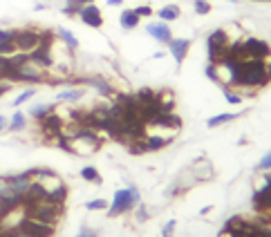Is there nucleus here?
<instances>
[{
  "mask_svg": "<svg viewBox=\"0 0 271 237\" xmlns=\"http://www.w3.org/2000/svg\"><path fill=\"white\" fill-rule=\"evenodd\" d=\"M137 203H141V195H139V190H137V186L130 184L128 188L116 190L106 213H108V217H121V215H126V213H132Z\"/></svg>",
  "mask_w": 271,
  "mask_h": 237,
  "instance_id": "f257e3e1",
  "label": "nucleus"
},
{
  "mask_svg": "<svg viewBox=\"0 0 271 237\" xmlns=\"http://www.w3.org/2000/svg\"><path fill=\"white\" fill-rule=\"evenodd\" d=\"M20 210H23L25 217H32V219H39V222H43V224L56 226L65 213V206L49 203V202H39V203H32V206H25V208H20Z\"/></svg>",
  "mask_w": 271,
  "mask_h": 237,
  "instance_id": "f03ea898",
  "label": "nucleus"
},
{
  "mask_svg": "<svg viewBox=\"0 0 271 237\" xmlns=\"http://www.w3.org/2000/svg\"><path fill=\"white\" fill-rule=\"evenodd\" d=\"M11 83H34V85H39V83H47V69H43L36 63L27 61V63H23L14 72Z\"/></svg>",
  "mask_w": 271,
  "mask_h": 237,
  "instance_id": "7ed1b4c3",
  "label": "nucleus"
},
{
  "mask_svg": "<svg viewBox=\"0 0 271 237\" xmlns=\"http://www.w3.org/2000/svg\"><path fill=\"white\" fill-rule=\"evenodd\" d=\"M63 128H65V121H63V116L56 114V112H52V114H47L43 119V121H39V130L40 135L45 136V141H56L58 136L63 135Z\"/></svg>",
  "mask_w": 271,
  "mask_h": 237,
  "instance_id": "20e7f679",
  "label": "nucleus"
},
{
  "mask_svg": "<svg viewBox=\"0 0 271 237\" xmlns=\"http://www.w3.org/2000/svg\"><path fill=\"white\" fill-rule=\"evenodd\" d=\"M40 43V29L34 27H23V29H16V49L18 52H34Z\"/></svg>",
  "mask_w": 271,
  "mask_h": 237,
  "instance_id": "39448f33",
  "label": "nucleus"
},
{
  "mask_svg": "<svg viewBox=\"0 0 271 237\" xmlns=\"http://www.w3.org/2000/svg\"><path fill=\"white\" fill-rule=\"evenodd\" d=\"M242 47H244V56L249 58H258V61H267L271 58V45L262 38H256V36H249V38H242Z\"/></svg>",
  "mask_w": 271,
  "mask_h": 237,
  "instance_id": "423d86ee",
  "label": "nucleus"
},
{
  "mask_svg": "<svg viewBox=\"0 0 271 237\" xmlns=\"http://www.w3.org/2000/svg\"><path fill=\"white\" fill-rule=\"evenodd\" d=\"M18 228H23L25 233H29L32 237H54V233H56V226H52V224H43L39 222V219H32V217H20V222L16 224Z\"/></svg>",
  "mask_w": 271,
  "mask_h": 237,
  "instance_id": "0eeeda50",
  "label": "nucleus"
},
{
  "mask_svg": "<svg viewBox=\"0 0 271 237\" xmlns=\"http://www.w3.org/2000/svg\"><path fill=\"white\" fill-rule=\"evenodd\" d=\"M2 181H5V184L9 186L14 193H18L20 197H23V195L29 190V186L34 184V174H32V170H25V172L5 174V177H2Z\"/></svg>",
  "mask_w": 271,
  "mask_h": 237,
  "instance_id": "6e6552de",
  "label": "nucleus"
},
{
  "mask_svg": "<svg viewBox=\"0 0 271 237\" xmlns=\"http://www.w3.org/2000/svg\"><path fill=\"white\" fill-rule=\"evenodd\" d=\"M191 45H193V40L191 38H175V36L168 43V52H170V56L175 58L177 68L186 61V56H189V52H191Z\"/></svg>",
  "mask_w": 271,
  "mask_h": 237,
  "instance_id": "1a4fd4ad",
  "label": "nucleus"
},
{
  "mask_svg": "<svg viewBox=\"0 0 271 237\" xmlns=\"http://www.w3.org/2000/svg\"><path fill=\"white\" fill-rule=\"evenodd\" d=\"M146 34L161 45H168L170 40H173V32H170L168 23H164V20H159V23H148L146 25Z\"/></svg>",
  "mask_w": 271,
  "mask_h": 237,
  "instance_id": "9d476101",
  "label": "nucleus"
},
{
  "mask_svg": "<svg viewBox=\"0 0 271 237\" xmlns=\"http://www.w3.org/2000/svg\"><path fill=\"white\" fill-rule=\"evenodd\" d=\"M29 61H32V63H36L39 68H43V69H47V72H49V69L54 68L52 47H49V45H39L34 52H29Z\"/></svg>",
  "mask_w": 271,
  "mask_h": 237,
  "instance_id": "9b49d317",
  "label": "nucleus"
},
{
  "mask_svg": "<svg viewBox=\"0 0 271 237\" xmlns=\"http://www.w3.org/2000/svg\"><path fill=\"white\" fill-rule=\"evenodd\" d=\"M78 18H81V23H85L87 27L92 29H99L103 27V16H101V9H99L97 5H83L81 11H78Z\"/></svg>",
  "mask_w": 271,
  "mask_h": 237,
  "instance_id": "f8f14e48",
  "label": "nucleus"
},
{
  "mask_svg": "<svg viewBox=\"0 0 271 237\" xmlns=\"http://www.w3.org/2000/svg\"><path fill=\"white\" fill-rule=\"evenodd\" d=\"M191 172L195 174V179H197V184H202V181H208V179H213V164L211 161H206L204 157H199V159L193 161V166H191Z\"/></svg>",
  "mask_w": 271,
  "mask_h": 237,
  "instance_id": "ddd939ff",
  "label": "nucleus"
},
{
  "mask_svg": "<svg viewBox=\"0 0 271 237\" xmlns=\"http://www.w3.org/2000/svg\"><path fill=\"white\" fill-rule=\"evenodd\" d=\"M16 52V29H0V56H11Z\"/></svg>",
  "mask_w": 271,
  "mask_h": 237,
  "instance_id": "4468645a",
  "label": "nucleus"
},
{
  "mask_svg": "<svg viewBox=\"0 0 271 237\" xmlns=\"http://www.w3.org/2000/svg\"><path fill=\"white\" fill-rule=\"evenodd\" d=\"M153 126H161V128H166V130H173L175 132V130H179V128H182V119H179L177 112H161Z\"/></svg>",
  "mask_w": 271,
  "mask_h": 237,
  "instance_id": "2eb2a0df",
  "label": "nucleus"
},
{
  "mask_svg": "<svg viewBox=\"0 0 271 237\" xmlns=\"http://www.w3.org/2000/svg\"><path fill=\"white\" fill-rule=\"evenodd\" d=\"M85 97V90L83 87H65L56 94V101L58 103H77Z\"/></svg>",
  "mask_w": 271,
  "mask_h": 237,
  "instance_id": "dca6fc26",
  "label": "nucleus"
},
{
  "mask_svg": "<svg viewBox=\"0 0 271 237\" xmlns=\"http://www.w3.org/2000/svg\"><path fill=\"white\" fill-rule=\"evenodd\" d=\"M68 195H70L68 186H65V184H58V186H54L52 190H47V197H45V202L58 203V206H65V202H68Z\"/></svg>",
  "mask_w": 271,
  "mask_h": 237,
  "instance_id": "f3484780",
  "label": "nucleus"
},
{
  "mask_svg": "<svg viewBox=\"0 0 271 237\" xmlns=\"http://www.w3.org/2000/svg\"><path fill=\"white\" fill-rule=\"evenodd\" d=\"M173 143V136H159V135H146V145L148 152H159L164 150L166 145Z\"/></svg>",
  "mask_w": 271,
  "mask_h": 237,
  "instance_id": "a211bd4d",
  "label": "nucleus"
},
{
  "mask_svg": "<svg viewBox=\"0 0 271 237\" xmlns=\"http://www.w3.org/2000/svg\"><path fill=\"white\" fill-rule=\"evenodd\" d=\"M52 112H56V103H39V105H32V107H29V116H32L36 123L43 121L45 116L52 114Z\"/></svg>",
  "mask_w": 271,
  "mask_h": 237,
  "instance_id": "6ab92c4d",
  "label": "nucleus"
},
{
  "mask_svg": "<svg viewBox=\"0 0 271 237\" xmlns=\"http://www.w3.org/2000/svg\"><path fill=\"white\" fill-rule=\"evenodd\" d=\"M231 38H229V32L227 29H213L211 34L206 36V45H218V47H229Z\"/></svg>",
  "mask_w": 271,
  "mask_h": 237,
  "instance_id": "aec40b11",
  "label": "nucleus"
},
{
  "mask_svg": "<svg viewBox=\"0 0 271 237\" xmlns=\"http://www.w3.org/2000/svg\"><path fill=\"white\" fill-rule=\"evenodd\" d=\"M119 23H121V27L126 29V32H130V29H137L141 23V18L135 14V9H123L121 16H119Z\"/></svg>",
  "mask_w": 271,
  "mask_h": 237,
  "instance_id": "412c9836",
  "label": "nucleus"
},
{
  "mask_svg": "<svg viewBox=\"0 0 271 237\" xmlns=\"http://www.w3.org/2000/svg\"><path fill=\"white\" fill-rule=\"evenodd\" d=\"M54 34H56V38H61L65 45H68V49H70V52H77V49H78V38L72 34V32H70V29L58 27L56 32H54Z\"/></svg>",
  "mask_w": 271,
  "mask_h": 237,
  "instance_id": "4be33fe9",
  "label": "nucleus"
},
{
  "mask_svg": "<svg viewBox=\"0 0 271 237\" xmlns=\"http://www.w3.org/2000/svg\"><path fill=\"white\" fill-rule=\"evenodd\" d=\"M237 116H240V112H224V114H215V116H211L206 121V128H220V126H224V123H229V121H235Z\"/></svg>",
  "mask_w": 271,
  "mask_h": 237,
  "instance_id": "5701e85b",
  "label": "nucleus"
},
{
  "mask_svg": "<svg viewBox=\"0 0 271 237\" xmlns=\"http://www.w3.org/2000/svg\"><path fill=\"white\" fill-rule=\"evenodd\" d=\"M81 179L83 181H87V184H94V186H101V174H99V170H97V166H83L81 168Z\"/></svg>",
  "mask_w": 271,
  "mask_h": 237,
  "instance_id": "b1692460",
  "label": "nucleus"
},
{
  "mask_svg": "<svg viewBox=\"0 0 271 237\" xmlns=\"http://www.w3.org/2000/svg\"><path fill=\"white\" fill-rule=\"evenodd\" d=\"M157 103L161 105L164 112H175V94L170 90H161L157 92Z\"/></svg>",
  "mask_w": 271,
  "mask_h": 237,
  "instance_id": "393cba45",
  "label": "nucleus"
},
{
  "mask_svg": "<svg viewBox=\"0 0 271 237\" xmlns=\"http://www.w3.org/2000/svg\"><path fill=\"white\" fill-rule=\"evenodd\" d=\"M25 128H27V116L23 114V112H14L9 119V123H7V130L9 132H23Z\"/></svg>",
  "mask_w": 271,
  "mask_h": 237,
  "instance_id": "a878e982",
  "label": "nucleus"
},
{
  "mask_svg": "<svg viewBox=\"0 0 271 237\" xmlns=\"http://www.w3.org/2000/svg\"><path fill=\"white\" fill-rule=\"evenodd\" d=\"M179 14H182V9H179L177 5H166V7H161V9L157 11L159 20H164V23H173V20H177Z\"/></svg>",
  "mask_w": 271,
  "mask_h": 237,
  "instance_id": "bb28decb",
  "label": "nucleus"
},
{
  "mask_svg": "<svg viewBox=\"0 0 271 237\" xmlns=\"http://www.w3.org/2000/svg\"><path fill=\"white\" fill-rule=\"evenodd\" d=\"M135 97H137V101H139L141 105H150V103L157 101V92L155 90H150V87H141V90H137Z\"/></svg>",
  "mask_w": 271,
  "mask_h": 237,
  "instance_id": "cd10ccee",
  "label": "nucleus"
},
{
  "mask_svg": "<svg viewBox=\"0 0 271 237\" xmlns=\"http://www.w3.org/2000/svg\"><path fill=\"white\" fill-rule=\"evenodd\" d=\"M126 148H128V155H132V157L148 155V145H146V136H144V139H137V141H132V143H128Z\"/></svg>",
  "mask_w": 271,
  "mask_h": 237,
  "instance_id": "c85d7f7f",
  "label": "nucleus"
},
{
  "mask_svg": "<svg viewBox=\"0 0 271 237\" xmlns=\"http://www.w3.org/2000/svg\"><path fill=\"white\" fill-rule=\"evenodd\" d=\"M36 97V87H27V90H23V92L18 94V97L14 99V107H20L25 105L27 101H32V99Z\"/></svg>",
  "mask_w": 271,
  "mask_h": 237,
  "instance_id": "c756f323",
  "label": "nucleus"
},
{
  "mask_svg": "<svg viewBox=\"0 0 271 237\" xmlns=\"http://www.w3.org/2000/svg\"><path fill=\"white\" fill-rule=\"evenodd\" d=\"M224 90V101L231 103V105H240L242 103V94L237 92V90H231V87H222Z\"/></svg>",
  "mask_w": 271,
  "mask_h": 237,
  "instance_id": "7c9ffc66",
  "label": "nucleus"
},
{
  "mask_svg": "<svg viewBox=\"0 0 271 237\" xmlns=\"http://www.w3.org/2000/svg\"><path fill=\"white\" fill-rule=\"evenodd\" d=\"M193 9H195V14H199V16H206V14H211V2L208 0H193Z\"/></svg>",
  "mask_w": 271,
  "mask_h": 237,
  "instance_id": "2f4dec72",
  "label": "nucleus"
},
{
  "mask_svg": "<svg viewBox=\"0 0 271 237\" xmlns=\"http://www.w3.org/2000/svg\"><path fill=\"white\" fill-rule=\"evenodd\" d=\"M135 219L139 224H144L150 219V213H148V208H146V203H137L135 206Z\"/></svg>",
  "mask_w": 271,
  "mask_h": 237,
  "instance_id": "473e14b6",
  "label": "nucleus"
},
{
  "mask_svg": "<svg viewBox=\"0 0 271 237\" xmlns=\"http://www.w3.org/2000/svg\"><path fill=\"white\" fill-rule=\"evenodd\" d=\"M61 11H63L65 16H70V18H72V16H78V11H81V5H78L77 0H68V2H65V7H63Z\"/></svg>",
  "mask_w": 271,
  "mask_h": 237,
  "instance_id": "72a5a7b5",
  "label": "nucleus"
},
{
  "mask_svg": "<svg viewBox=\"0 0 271 237\" xmlns=\"http://www.w3.org/2000/svg\"><path fill=\"white\" fill-rule=\"evenodd\" d=\"M108 206H110V202H106V199H92V202H87L85 203V208L87 210H108Z\"/></svg>",
  "mask_w": 271,
  "mask_h": 237,
  "instance_id": "f704fd0d",
  "label": "nucleus"
},
{
  "mask_svg": "<svg viewBox=\"0 0 271 237\" xmlns=\"http://www.w3.org/2000/svg\"><path fill=\"white\" fill-rule=\"evenodd\" d=\"M256 170H258V172H269V170H271V150H269V152H267V155H265V157H262V159H260V161H258Z\"/></svg>",
  "mask_w": 271,
  "mask_h": 237,
  "instance_id": "c9c22d12",
  "label": "nucleus"
},
{
  "mask_svg": "<svg viewBox=\"0 0 271 237\" xmlns=\"http://www.w3.org/2000/svg\"><path fill=\"white\" fill-rule=\"evenodd\" d=\"M135 14L139 16V18H150L155 11H153V7L150 5H139V7H135Z\"/></svg>",
  "mask_w": 271,
  "mask_h": 237,
  "instance_id": "e433bc0d",
  "label": "nucleus"
},
{
  "mask_svg": "<svg viewBox=\"0 0 271 237\" xmlns=\"http://www.w3.org/2000/svg\"><path fill=\"white\" fill-rule=\"evenodd\" d=\"M175 228H177V222H175V219L166 222V224H164V228H161V237H173Z\"/></svg>",
  "mask_w": 271,
  "mask_h": 237,
  "instance_id": "4c0bfd02",
  "label": "nucleus"
},
{
  "mask_svg": "<svg viewBox=\"0 0 271 237\" xmlns=\"http://www.w3.org/2000/svg\"><path fill=\"white\" fill-rule=\"evenodd\" d=\"M204 74H206V78H208V81L218 83V68H215V65H211V63H208L206 68H204Z\"/></svg>",
  "mask_w": 271,
  "mask_h": 237,
  "instance_id": "58836bf2",
  "label": "nucleus"
},
{
  "mask_svg": "<svg viewBox=\"0 0 271 237\" xmlns=\"http://www.w3.org/2000/svg\"><path fill=\"white\" fill-rule=\"evenodd\" d=\"M77 237H99V231L97 228H90V226H83L81 231L77 233Z\"/></svg>",
  "mask_w": 271,
  "mask_h": 237,
  "instance_id": "ea45409f",
  "label": "nucleus"
},
{
  "mask_svg": "<svg viewBox=\"0 0 271 237\" xmlns=\"http://www.w3.org/2000/svg\"><path fill=\"white\" fill-rule=\"evenodd\" d=\"M7 237H32L29 233H25L23 228L14 226V228H7Z\"/></svg>",
  "mask_w": 271,
  "mask_h": 237,
  "instance_id": "a19ab883",
  "label": "nucleus"
},
{
  "mask_svg": "<svg viewBox=\"0 0 271 237\" xmlns=\"http://www.w3.org/2000/svg\"><path fill=\"white\" fill-rule=\"evenodd\" d=\"M9 208H7V206H5V203H2V202H0V224H5V219L7 217H9Z\"/></svg>",
  "mask_w": 271,
  "mask_h": 237,
  "instance_id": "79ce46f5",
  "label": "nucleus"
},
{
  "mask_svg": "<svg viewBox=\"0 0 271 237\" xmlns=\"http://www.w3.org/2000/svg\"><path fill=\"white\" fill-rule=\"evenodd\" d=\"M7 123H9V121H7L5 116L0 114V132H2V130H7Z\"/></svg>",
  "mask_w": 271,
  "mask_h": 237,
  "instance_id": "37998d69",
  "label": "nucleus"
},
{
  "mask_svg": "<svg viewBox=\"0 0 271 237\" xmlns=\"http://www.w3.org/2000/svg\"><path fill=\"white\" fill-rule=\"evenodd\" d=\"M108 5H110V7H119V5H123V0H108Z\"/></svg>",
  "mask_w": 271,
  "mask_h": 237,
  "instance_id": "c03bdc74",
  "label": "nucleus"
},
{
  "mask_svg": "<svg viewBox=\"0 0 271 237\" xmlns=\"http://www.w3.org/2000/svg\"><path fill=\"white\" fill-rule=\"evenodd\" d=\"M211 210H213V206H204V208L199 210V215H208V213H211Z\"/></svg>",
  "mask_w": 271,
  "mask_h": 237,
  "instance_id": "a18cd8bd",
  "label": "nucleus"
},
{
  "mask_svg": "<svg viewBox=\"0 0 271 237\" xmlns=\"http://www.w3.org/2000/svg\"><path fill=\"white\" fill-rule=\"evenodd\" d=\"M77 2H78V5H92V2H94V0H77Z\"/></svg>",
  "mask_w": 271,
  "mask_h": 237,
  "instance_id": "49530a36",
  "label": "nucleus"
},
{
  "mask_svg": "<svg viewBox=\"0 0 271 237\" xmlns=\"http://www.w3.org/2000/svg\"><path fill=\"white\" fill-rule=\"evenodd\" d=\"M231 2H237V0H231Z\"/></svg>",
  "mask_w": 271,
  "mask_h": 237,
  "instance_id": "de8ad7c7",
  "label": "nucleus"
}]
</instances>
